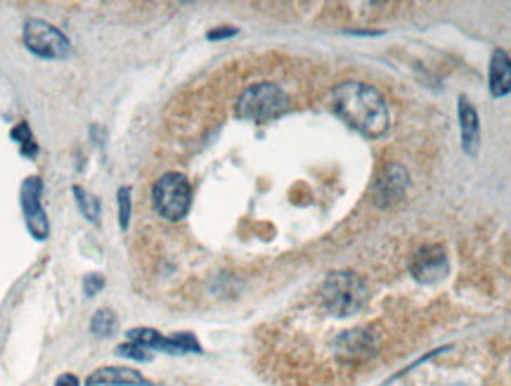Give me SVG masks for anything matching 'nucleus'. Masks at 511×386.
Wrapping results in <instances>:
<instances>
[{
  "mask_svg": "<svg viewBox=\"0 0 511 386\" xmlns=\"http://www.w3.org/2000/svg\"><path fill=\"white\" fill-rule=\"evenodd\" d=\"M118 200V226L121 230H128V223H131V187H118L117 193Z\"/></svg>",
  "mask_w": 511,
  "mask_h": 386,
  "instance_id": "2eb2a0df",
  "label": "nucleus"
},
{
  "mask_svg": "<svg viewBox=\"0 0 511 386\" xmlns=\"http://www.w3.org/2000/svg\"><path fill=\"white\" fill-rule=\"evenodd\" d=\"M491 93L505 97L511 93V57L505 50H495L491 60Z\"/></svg>",
  "mask_w": 511,
  "mask_h": 386,
  "instance_id": "9b49d317",
  "label": "nucleus"
},
{
  "mask_svg": "<svg viewBox=\"0 0 511 386\" xmlns=\"http://www.w3.org/2000/svg\"><path fill=\"white\" fill-rule=\"evenodd\" d=\"M459 124H462L464 152L476 154L481 143V124H478L476 107L466 97H459Z\"/></svg>",
  "mask_w": 511,
  "mask_h": 386,
  "instance_id": "9d476101",
  "label": "nucleus"
},
{
  "mask_svg": "<svg viewBox=\"0 0 511 386\" xmlns=\"http://www.w3.org/2000/svg\"><path fill=\"white\" fill-rule=\"evenodd\" d=\"M74 197H77L78 211L84 214V218H88L90 223H100L102 207H100V200H97L95 194L85 193L81 185H74Z\"/></svg>",
  "mask_w": 511,
  "mask_h": 386,
  "instance_id": "f8f14e48",
  "label": "nucleus"
},
{
  "mask_svg": "<svg viewBox=\"0 0 511 386\" xmlns=\"http://www.w3.org/2000/svg\"><path fill=\"white\" fill-rule=\"evenodd\" d=\"M104 290V277L100 273H93V275L84 277V292L88 297H95L100 292Z\"/></svg>",
  "mask_w": 511,
  "mask_h": 386,
  "instance_id": "f3484780",
  "label": "nucleus"
},
{
  "mask_svg": "<svg viewBox=\"0 0 511 386\" xmlns=\"http://www.w3.org/2000/svg\"><path fill=\"white\" fill-rule=\"evenodd\" d=\"M128 341L133 344L145 346L147 351L150 349H157V351H166V353H201L199 341L192 337V334H175V337H164L157 330H150V327H135L128 334Z\"/></svg>",
  "mask_w": 511,
  "mask_h": 386,
  "instance_id": "0eeeda50",
  "label": "nucleus"
},
{
  "mask_svg": "<svg viewBox=\"0 0 511 386\" xmlns=\"http://www.w3.org/2000/svg\"><path fill=\"white\" fill-rule=\"evenodd\" d=\"M21 38H24V45H27L28 53H34L36 57H43V60H69L74 55V45L64 36V31L53 27L50 21L38 20V17L24 21Z\"/></svg>",
  "mask_w": 511,
  "mask_h": 386,
  "instance_id": "20e7f679",
  "label": "nucleus"
},
{
  "mask_svg": "<svg viewBox=\"0 0 511 386\" xmlns=\"http://www.w3.org/2000/svg\"><path fill=\"white\" fill-rule=\"evenodd\" d=\"M88 386H150V380L133 367H97L85 380Z\"/></svg>",
  "mask_w": 511,
  "mask_h": 386,
  "instance_id": "1a4fd4ad",
  "label": "nucleus"
},
{
  "mask_svg": "<svg viewBox=\"0 0 511 386\" xmlns=\"http://www.w3.org/2000/svg\"><path fill=\"white\" fill-rule=\"evenodd\" d=\"M55 386H78V377L77 374H60L55 382Z\"/></svg>",
  "mask_w": 511,
  "mask_h": 386,
  "instance_id": "6ab92c4d",
  "label": "nucleus"
},
{
  "mask_svg": "<svg viewBox=\"0 0 511 386\" xmlns=\"http://www.w3.org/2000/svg\"><path fill=\"white\" fill-rule=\"evenodd\" d=\"M10 138L20 145V152L24 154V157L34 159L36 154H38V145H36V138L34 133H31V128H28L27 121H20V124L14 126L12 131H10Z\"/></svg>",
  "mask_w": 511,
  "mask_h": 386,
  "instance_id": "ddd939ff",
  "label": "nucleus"
},
{
  "mask_svg": "<svg viewBox=\"0 0 511 386\" xmlns=\"http://www.w3.org/2000/svg\"><path fill=\"white\" fill-rule=\"evenodd\" d=\"M152 204L154 211H157L161 218H166V221H180V218H185V214L190 211V204H192L190 180H187L182 173H164V176L154 183Z\"/></svg>",
  "mask_w": 511,
  "mask_h": 386,
  "instance_id": "7ed1b4c3",
  "label": "nucleus"
},
{
  "mask_svg": "<svg viewBox=\"0 0 511 386\" xmlns=\"http://www.w3.org/2000/svg\"><path fill=\"white\" fill-rule=\"evenodd\" d=\"M90 330L97 337H107L111 332L117 330V316H114V310L110 308H100L90 320Z\"/></svg>",
  "mask_w": 511,
  "mask_h": 386,
  "instance_id": "4468645a",
  "label": "nucleus"
},
{
  "mask_svg": "<svg viewBox=\"0 0 511 386\" xmlns=\"http://www.w3.org/2000/svg\"><path fill=\"white\" fill-rule=\"evenodd\" d=\"M322 301L334 316H351L365 304V284L353 273H334L322 287Z\"/></svg>",
  "mask_w": 511,
  "mask_h": 386,
  "instance_id": "39448f33",
  "label": "nucleus"
},
{
  "mask_svg": "<svg viewBox=\"0 0 511 386\" xmlns=\"http://www.w3.org/2000/svg\"><path fill=\"white\" fill-rule=\"evenodd\" d=\"M289 110V95L277 83H256L237 100V117L268 124Z\"/></svg>",
  "mask_w": 511,
  "mask_h": 386,
  "instance_id": "f03ea898",
  "label": "nucleus"
},
{
  "mask_svg": "<svg viewBox=\"0 0 511 386\" xmlns=\"http://www.w3.org/2000/svg\"><path fill=\"white\" fill-rule=\"evenodd\" d=\"M334 111L345 124L367 138H379L388 131V107L377 88L360 81L339 83L332 90Z\"/></svg>",
  "mask_w": 511,
  "mask_h": 386,
  "instance_id": "f257e3e1",
  "label": "nucleus"
},
{
  "mask_svg": "<svg viewBox=\"0 0 511 386\" xmlns=\"http://www.w3.org/2000/svg\"><path fill=\"white\" fill-rule=\"evenodd\" d=\"M117 353H118V356H124V358H135V360H140V363H145V360L152 358V356L147 353L145 346L133 344V341H126V344L117 346Z\"/></svg>",
  "mask_w": 511,
  "mask_h": 386,
  "instance_id": "dca6fc26",
  "label": "nucleus"
},
{
  "mask_svg": "<svg viewBox=\"0 0 511 386\" xmlns=\"http://www.w3.org/2000/svg\"><path fill=\"white\" fill-rule=\"evenodd\" d=\"M237 29L232 27H223L218 31H208V41H221V38H230V36H235Z\"/></svg>",
  "mask_w": 511,
  "mask_h": 386,
  "instance_id": "a211bd4d",
  "label": "nucleus"
},
{
  "mask_svg": "<svg viewBox=\"0 0 511 386\" xmlns=\"http://www.w3.org/2000/svg\"><path fill=\"white\" fill-rule=\"evenodd\" d=\"M43 180L38 176H28L24 178L20 187V204L24 223L31 237L38 242H45L50 237V221L45 209H43Z\"/></svg>",
  "mask_w": 511,
  "mask_h": 386,
  "instance_id": "423d86ee",
  "label": "nucleus"
},
{
  "mask_svg": "<svg viewBox=\"0 0 511 386\" xmlns=\"http://www.w3.org/2000/svg\"><path fill=\"white\" fill-rule=\"evenodd\" d=\"M448 256L441 247H424L412 263V273L419 283H438L448 275Z\"/></svg>",
  "mask_w": 511,
  "mask_h": 386,
  "instance_id": "6e6552de",
  "label": "nucleus"
}]
</instances>
